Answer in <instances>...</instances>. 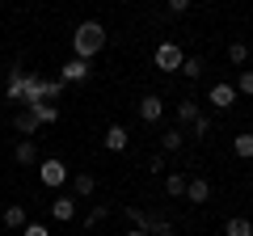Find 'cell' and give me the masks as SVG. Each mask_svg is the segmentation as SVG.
<instances>
[{
    "label": "cell",
    "instance_id": "83f0119b",
    "mask_svg": "<svg viewBox=\"0 0 253 236\" xmlns=\"http://www.w3.org/2000/svg\"><path fill=\"white\" fill-rule=\"evenodd\" d=\"M190 127H194V135H211V122H207V118H203V114L194 118V122H190Z\"/></svg>",
    "mask_w": 253,
    "mask_h": 236
},
{
    "label": "cell",
    "instance_id": "ac0fdd59",
    "mask_svg": "<svg viewBox=\"0 0 253 236\" xmlns=\"http://www.w3.org/2000/svg\"><path fill=\"white\" fill-rule=\"evenodd\" d=\"M224 236H253V224H249V219H245V215H236V219H228Z\"/></svg>",
    "mask_w": 253,
    "mask_h": 236
},
{
    "label": "cell",
    "instance_id": "4316f807",
    "mask_svg": "<svg viewBox=\"0 0 253 236\" xmlns=\"http://www.w3.org/2000/svg\"><path fill=\"white\" fill-rule=\"evenodd\" d=\"M152 232H156V236H177V232H173V224H169V219H152Z\"/></svg>",
    "mask_w": 253,
    "mask_h": 236
},
{
    "label": "cell",
    "instance_id": "9a60e30c",
    "mask_svg": "<svg viewBox=\"0 0 253 236\" xmlns=\"http://www.w3.org/2000/svg\"><path fill=\"white\" fill-rule=\"evenodd\" d=\"M4 228H26V207L21 202H9L4 207Z\"/></svg>",
    "mask_w": 253,
    "mask_h": 236
},
{
    "label": "cell",
    "instance_id": "2e32d148",
    "mask_svg": "<svg viewBox=\"0 0 253 236\" xmlns=\"http://www.w3.org/2000/svg\"><path fill=\"white\" fill-rule=\"evenodd\" d=\"M199 114H203V110H199V101H194V97H181L177 101V118H181V122H194Z\"/></svg>",
    "mask_w": 253,
    "mask_h": 236
},
{
    "label": "cell",
    "instance_id": "277c9868",
    "mask_svg": "<svg viewBox=\"0 0 253 236\" xmlns=\"http://www.w3.org/2000/svg\"><path fill=\"white\" fill-rule=\"evenodd\" d=\"M59 80H63V84H81V80H89V59H76V55H72V59L59 68Z\"/></svg>",
    "mask_w": 253,
    "mask_h": 236
},
{
    "label": "cell",
    "instance_id": "5b68a950",
    "mask_svg": "<svg viewBox=\"0 0 253 236\" xmlns=\"http://www.w3.org/2000/svg\"><path fill=\"white\" fill-rule=\"evenodd\" d=\"M207 101H211L215 110H232V106H236V89L219 80V84H211V97H207Z\"/></svg>",
    "mask_w": 253,
    "mask_h": 236
},
{
    "label": "cell",
    "instance_id": "484cf974",
    "mask_svg": "<svg viewBox=\"0 0 253 236\" xmlns=\"http://www.w3.org/2000/svg\"><path fill=\"white\" fill-rule=\"evenodd\" d=\"M106 215H110V207H93V211H89V219H84V224H89V228H97V224H101V219H106Z\"/></svg>",
    "mask_w": 253,
    "mask_h": 236
},
{
    "label": "cell",
    "instance_id": "e0dca14e",
    "mask_svg": "<svg viewBox=\"0 0 253 236\" xmlns=\"http://www.w3.org/2000/svg\"><path fill=\"white\" fill-rule=\"evenodd\" d=\"M181 144H186V135H181L177 127H173V131H165V135H161V152H181Z\"/></svg>",
    "mask_w": 253,
    "mask_h": 236
},
{
    "label": "cell",
    "instance_id": "d4e9b609",
    "mask_svg": "<svg viewBox=\"0 0 253 236\" xmlns=\"http://www.w3.org/2000/svg\"><path fill=\"white\" fill-rule=\"evenodd\" d=\"M59 93H63L59 76H55V80H42V101H59Z\"/></svg>",
    "mask_w": 253,
    "mask_h": 236
},
{
    "label": "cell",
    "instance_id": "7c38bea8",
    "mask_svg": "<svg viewBox=\"0 0 253 236\" xmlns=\"http://www.w3.org/2000/svg\"><path fill=\"white\" fill-rule=\"evenodd\" d=\"M51 215L59 219V224H68V219H76V198H55V202H51Z\"/></svg>",
    "mask_w": 253,
    "mask_h": 236
},
{
    "label": "cell",
    "instance_id": "6da1fadb",
    "mask_svg": "<svg viewBox=\"0 0 253 236\" xmlns=\"http://www.w3.org/2000/svg\"><path fill=\"white\" fill-rule=\"evenodd\" d=\"M101 51H106V26L101 21H81L72 34V55L76 59H93Z\"/></svg>",
    "mask_w": 253,
    "mask_h": 236
},
{
    "label": "cell",
    "instance_id": "ba28073f",
    "mask_svg": "<svg viewBox=\"0 0 253 236\" xmlns=\"http://www.w3.org/2000/svg\"><path fill=\"white\" fill-rule=\"evenodd\" d=\"M101 144H106L110 152H123V148L131 144V135H126V127H110L106 135H101Z\"/></svg>",
    "mask_w": 253,
    "mask_h": 236
},
{
    "label": "cell",
    "instance_id": "f546056e",
    "mask_svg": "<svg viewBox=\"0 0 253 236\" xmlns=\"http://www.w3.org/2000/svg\"><path fill=\"white\" fill-rule=\"evenodd\" d=\"M21 236H51V232H46L42 224H26V228H21Z\"/></svg>",
    "mask_w": 253,
    "mask_h": 236
},
{
    "label": "cell",
    "instance_id": "8992f818",
    "mask_svg": "<svg viewBox=\"0 0 253 236\" xmlns=\"http://www.w3.org/2000/svg\"><path fill=\"white\" fill-rule=\"evenodd\" d=\"M26 72H30V68H9V89H4V93H9V101H21V97H26Z\"/></svg>",
    "mask_w": 253,
    "mask_h": 236
},
{
    "label": "cell",
    "instance_id": "8fae6325",
    "mask_svg": "<svg viewBox=\"0 0 253 236\" xmlns=\"http://www.w3.org/2000/svg\"><path fill=\"white\" fill-rule=\"evenodd\" d=\"M186 198H190V202H207V198H211V182H203V177L186 182Z\"/></svg>",
    "mask_w": 253,
    "mask_h": 236
},
{
    "label": "cell",
    "instance_id": "4dcf8cb0",
    "mask_svg": "<svg viewBox=\"0 0 253 236\" xmlns=\"http://www.w3.org/2000/svg\"><path fill=\"white\" fill-rule=\"evenodd\" d=\"M148 169H152V173H161V169H165V152H156L152 160H148Z\"/></svg>",
    "mask_w": 253,
    "mask_h": 236
},
{
    "label": "cell",
    "instance_id": "cb8c5ba5",
    "mask_svg": "<svg viewBox=\"0 0 253 236\" xmlns=\"http://www.w3.org/2000/svg\"><path fill=\"white\" fill-rule=\"evenodd\" d=\"M228 59H232L236 68H241V64H249V42H232V46H228Z\"/></svg>",
    "mask_w": 253,
    "mask_h": 236
},
{
    "label": "cell",
    "instance_id": "d6986e66",
    "mask_svg": "<svg viewBox=\"0 0 253 236\" xmlns=\"http://www.w3.org/2000/svg\"><path fill=\"white\" fill-rule=\"evenodd\" d=\"M72 186H76V194H81V198H89V194L97 190V182H93V173H76V177H72Z\"/></svg>",
    "mask_w": 253,
    "mask_h": 236
},
{
    "label": "cell",
    "instance_id": "30bf717a",
    "mask_svg": "<svg viewBox=\"0 0 253 236\" xmlns=\"http://www.w3.org/2000/svg\"><path fill=\"white\" fill-rule=\"evenodd\" d=\"M13 127H17L21 131V135H34V131H38V118H34V110H17V114H13Z\"/></svg>",
    "mask_w": 253,
    "mask_h": 236
},
{
    "label": "cell",
    "instance_id": "7a4b0ae2",
    "mask_svg": "<svg viewBox=\"0 0 253 236\" xmlns=\"http://www.w3.org/2000/svg\"><path fill=\"white\" fill-rule=\"evenodd\" d=\"M181 59H186V55H181L177 42H161V46H156V68H161V72H177Z\"/></svg>",
    "mask_w": 253,
    "mask_h": 236
},
{
    "label": "cell",
    "instance_id": "f1b7e54d",
    "mask_svg": "<svg viewBox=\"0 0 253 236\" xmlns=\"http://www.w3.org/2000/svg\"><path fill=\"white\" fill-rule=\"evenodd\" d=\"M190 4H194V0H169V13H177V17H181V13H190Z\"/></svg>",
    "mask_w": 253,
    "mask_h": 236
},
{
    "label": "cell",
    "instance_id": "9c48e42d",
    "mask_svg": "<svg viewBox=\"0 0 253 236\" xmlns=\"http://www.w3.org/2000/svg\"><path fill=\"white\" fill-rule=\"evenodd\" d=\"M38 118V127H51V122H59V106H51V101H38V106H30Z\"/></svg>",
    "mask_w": 253,
    "mask_h": 236
},
{
    "label": "cell",
    "instance_id": "4fadbf2b",
    "mask_svg": "<svg viewBox=\"0 0 253 236\" xmlns=\"http://www.w3.org/2000/svg\"><path fill=\"white\" fill-rule=\"evenodd\" d=\"M181 76H186V80H199L203 72H207V64H203L199 55H186V59H181V68H177Z\"/></svg>",
    "mask_w": 253,
    "mask_h": 236
},
{
    "label": "cell",
    "instance_id": "3957f363",
    "mask_svg": "<svg viewBox=\"0 0 253 236\" xmlns=\"http://www.w3.org/2000/svg\"><path fill=\"white\" fill-rule=\"evenodd\" d=\"M38 173H42V186H63V182H68V164L55 160V156L38 160Z\"/></svg>",
    "mask_w": 253,
    "mask_h": 236
},
{
    "label": "cell",
    "instance_id": "5bb4252c",
    "mask_svg": "<svg viewBox=\"0 0 253 236\" xmlns=\"http://www.w3.org/2000/svg\"><path fill=\"white\" fill-rule=\"evenodd\" d=\"M13 160H17V164H38V148H34V139H21L17 152H13Z\"/></svg>",
    "mask_w": 253,
    "mask_h": 236
},
{
    "label": "cell",
    "instance_id": "603a6c76",
    "mask_svg": "<svg viewBox=\"0 0 253 236\" xmlns=\"http://www.w3.org/2000/svg\"><path fill=\"white\" fill-rule=\"evenodd\" d=\"M126 219H131L135 228H144V232H152V215H148V211H139V207H126Z\"/></svg>",
    "mask_w": 253,
    "mask_h": 236
},
{
    "label": "cell",
    "instance_id": "44dd1931",
    "mask_svg": "<svg viewBox=\"0 0 253 236\" xmlns=\"http://www.w3.org/2000/svg\"><path fill=\"white\" fill-rule=\"evenodd\" d=\"M232 152L241 156V160H249V156H253V135H249V131H245V135H236V139H232Z\"/></svg>",
    "mask_w": 253,
    "mask_h": 236
},
{
    "label": "cell",
    "instance_id": "7402d4cb",
    "mask_svg": "<svg viewBox=\"0 0 253 236\" xmlns=\"http://www.w3.org/2000/svg\"><path fill=\"white\" fill-rule=\"evenodd\" d=\"M165 190H169L173 198H181V194H186V173H169V177H165Z\"/></svg>",
    "mask_w": 253,
    "mask_h": 236
},
{
    "label": "cell",
    "instance_id": "52a82bcc",
    "mask_svg": "<svg viewBox=\"0 0 253 236\" xmlns=\"http://www.w3.org/2000/svg\"><path fill=\"white\" fill-rule=\"evenodd\" d=\"M161 114H165V101L156 97V93H148V97L139 101V118H144V122H161Z\"/></svg>",
    "mask_w": 253,
    "mask_h": 236
},
{
    "label": "cell",
    "instance_id": "1f68e13d",
    "mask_svg": "<svg viewBox=\"0 0 253 236\" xmlns=\"http://www.w3.org/2000/svg\"><path fill=\"white\" fill-rule=\"evenodd\" d=\"M126 236H152V232H144V228H131V232H126Z\"/></svg>",
    "mask_w": 253,
    "mask_h": 236
},
{
    "label": "cell",
    "instance_id": "ffe728a7",
    "mask_svg": "<svg viewBox=\"0 0 253 236\" xmlns=\"http://www.w3.org/2000/svg\"><path fill=\"white\" fill-rule=\"evenodd\" d=\"M232 89H236V97H253V72L249 68H241V76H236Z\"/></svg>",
    "mask_w": 253,
    "mask_h": 236
}]
</instances>
